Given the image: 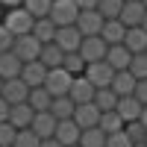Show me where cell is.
<instances>
[{"label": "cell", "mask_w": 147, "mask_h": 147, "mask_svg": "<svg viewBox=\"0 0 147 147\" xmlns=\"http://www.w3.org/2000/svg\"><path fill=\"white\" fill-rule=\"evenodd\" d=\"M77 15H80V9H77L74 0H53L47 18H50L56 24V30H59V27H74V24H77Z\"/></svg>", "instance_id": "2"}, {"label": "cell", "mask_w": 147, "mask_h": 147, "mask_svg": "<svg viewBox=\"0 0 147 147\" xmlns=\"http://www.w3.org/2000/svg\"><path fill=\"white\" fill-rule=\"evenodd\" d=\"M106 147H132V141L127 138V132L121 129V132H115V136H106Z\"/></svg>", "instance_id": "38"}, {"label": "cell", "mask_w": 147, "mask_h": 147, "mask_svg": "<svg viewBox=\"0 0 147 147\" xmlns=\"http://www.w3.org/2000/svg\"><path fill=\"white\" fill-rule=\"evenodd\" d=\"M94 91H97V88H94V85L85 80V77H74L68 97H71L74 106H82V103H91V100H94Z\"/></svg>", "instance_id": "11"}, {"label": "cell", "mask_w": 147, "mask_h": 147, "mask_svg": "<svg viewBox=\"0 0 147 147\" xmlns=\"http://www.w3.org/2000/svg\"><path fill=\"white\" fill-rule=\"evenodd\" d=\"M15 136H18V129L12 124H0V147H12L15 144Z\"/></svg>", "instance_id": "36"}, {"label": "cell", "mask_w": 147, "mask_h": 147, "mask_svg": "<svg viewBox=\"0 0 147 147\" xmlns=\"http://www.w3.org/2000/svg\"><path fill=\"white\" fill-rule=\"evenodd\" d=\"M121 44H124L132 56L147 53V32H144L141 27H132V30H127V35H124V41H121Z\"/></svg>", "instance_id": "19"}, {"label": "cell", "mask_w": 147, "mask_h": 147, "mask_svg": "<svg viewBox=\"0 0 147 147\" xmlns=\"http://www.w3.org/2000/svg\"><path fill=\"white\" fill-rule=\"evenodd\" d=\"M62 71L71 74V77H82V71H85L82 56H80V53H65V59H62Z\"/></svg>", "instance_id": "31"}, {"label": "cell", "mask_w": 147, "mask_h": 147, "mask_svg": "<svg viewBox=\"0 0 147 147\" xmlns=\"http://www.w3.org/2000/svg\"><path fill=\"white\" fill-rule=\"evenodd\" d=\"M32 38L38 41V44H53V38H56V24L50 21V18H41V21H35L32 24Z\"/></svg>", "instance_id": "21"}, {"label": "cell", "mask_w": 147, "mask_h": 147, "mask_svg": "<svg viewBox=\"0 0 147 147\" xmlns=\"http://www.w3.org/2000/svg\"><path fill=\"white\" fill-rule=\"evenodd\" d=\"M106 41L100 38V35H91V38H82V44H80V56H82V62L85 65H91V62H103L106 59Z\"/></svg>", "instance_id": "4"}, {"label": "cell", "mask_w": 147, "mask_h": 147, "mask_svg": "<svg viewBox=\"0 0 147 147\" xmlns=\"http://www.w3.org/2000/svg\"><path fill=\"white\" fill-rule=\"evenodd\" d=\"M12 53H15L21 59V65H27V62H35L41 53V44L32 38V35H21V38H15V44H12Z\"/></svg>", "instance_id": "7"}, {"label": "cell", "mask_w": 147, "mask_h": 147, "mask_svg": "<svg viewBox=\"0 0 147 147\" xmlns=\"http://www.w3.org/2000/svg\"><path fill=\"white\" fill-rule=\"evenodd\" d=\"M74 124H77L80 129H94L97 124H100V109H97L94 103H82V106H77L74 109Z\"/></svg>", "instance_id": "9"}, {"label": "cell", "mask_w": 147, "mask_h": 147, "mask_svg": "<svg viewBox=\"0 0 147 147\" xmlns=\"http://www.w3.org/2000/svg\"><path fill=\"white\" fill-rule=\"evenodd\" d=\"M80 132H82V129L74 124V121H59L53 138L62 144V147H77V144H80Z\"/></svg>", "instance_id": "14"}, {"label": "cell", "mask_w": 147, "mask_h": 147, "mask_svg": "<svg viewBox=\"0 0 147 147\" xmlns=\"http://www.w3.org/2000/svg\"><path fill=\"white\" fill-rule=\"evenodd\" d=\"M6 9H18V6H24V0H0Z\"/></svg>", "instance_id": "42"}, {"label": "cell", "mask_w": 147, "mask_h": 147, "mask_svg": "<svg viewBox=\"0 0 147 147\" xmlns=\"http://www.w3.org/2000/svg\"><path fill=\"white\" fill-rule=\"evenodd\" d=\"M121 9H124V0H100L97 3V12H100L103 21H118Z\"/></svg>", "instance_id": "29"}, {"label": "cell", "mask_w": 147, "mask_h": 147, "mask_svg": "<svg viewBox=\"0 0 147 147\" xmlns=\"http://www.w3.org/2000/svg\"><path fill=\"white\" fill-rule=\"evenodd\" d=\"M38 147H62V144H59V141H56V138H44V141H41V144H38Z\"/></svg>", "instance_id": "43"}, {"label": "cell", "mask_w": 147, "mask_h": 147, "mask_svg": "<svg viewBox=\"0 0 147 147\" xmlns=\"http://www.w3.org/2000/svg\"><path fill=\"white\" fill-rule=\"evenodd\" d=\"M32 24H35V18H32L24 6H18V9H9V12H6L3 27L15 35V38H21V35H30V32H32Z\"/></svg>", "instance_id": "1"}, {"label": "cell", "mask_w": 147, "mask_h": 147, "mask_svg": "<svg viewBox=\"0 0 147 147\" xmlns=\"http://www.w3.org/2000/svg\"><path fill=\"white\" fill-rule=\"evenodd\" d=\"M38 144H41V138L35 136L32 129H18L15 144H12V147H38Z\"/></svg>", "instance_id": "35"}, {"label": "cell", "mask_w": 147, "mask_h": 147, "mask_svg": "<svg viewBox=\"0 0 147 147\" xmlns=\"http://www.w3.org/2000/svg\"><path fill=\"white\" fill-rule=\"evenodd\" d=\"M21 59L15 56V53H3L0 56V80L3 82H9V80H18L21 77Z\"/></svg>", "instance_id": "22"}, {"label": "cell", "mask_w": 147, "mask_h": 147, "mask_svg": "<svg viewBox=\"0 0 147 147\" xmlns=\"http://www.w3.org/2000/svg\"><path fill=\"white\" fill-rule=\"evenodd\" d=\"M97 129H100L103 136H115V132L124 129V121L118 118V112H103V115H100V124H97Z\"/></svg>", "instance_id": "28"}, {"label": "cell", "mask_w": 147, "mask_h": 147, "mask_svg": "<svg viewBox=\"0 0 147 147\" xmlns=\"http://www.w3.org/2000/svg\"><path fill=\"white\" fill-rule=\"evenodd\" d=\"M80 147H106V136L100 129H82L80 132Z\"/></svg>", "instance_id": "32"}, {"label": "cell", "mask_w": 147, "mask_h": 147, "mask_svg": "<svg viewBox=\"0 0 147 147\" xmlns=\"http://www.w3.org/2000/svg\"><path fill=\"white\" fill-rule=\"evenodd\" d=\"M50 103H53V97L47 94L44 88H30V97H27V106L32 109V112H50Z\"/></svg>", "instance_id": "25"}, {"label": "cell", "mask_w": 147, "mask_h": 147, "mask_svg": "<svg viewBox=\"0 0 147 147\" xmlns=\"http://www.w3.org/2000/svg\"><path fill=\"white\" fill-rule=\"evenodd\" d=\"M141 6H144V9H147V0H141Z\"/></svg>", "instance_id": "46"}, {"label": "cell", "mask_w": 147, "mask_h": 147, "mask_svg": "<svg viewBox=\"0 0 147 147\" xmlns=\"http://www.w3.org/2000/svg\"><path fill=\"white\" fill-rule=\"evenodd\" d=\"M6 121H9V103L0 97V124H6Z\"/></svg>", "instance_id": "41"}, {"label": "cell", "mask_w": 147, "mask_h": 147, "mask_svg": "<svg viewBox=\"0 0 147 147\" xmlns=\"http://www.w3.org/2000/svg\"><path fill=\"white\" fill-rule=\"evenodd\" d=\"M103 24H106V21L100 18V12H97V9H91V12H80L74 27L80 30V35H82V38H91V35H100Z\"/></svg>", "instance_id": "6"}, {"label": "cell", "mask_w": 147, "mask_h": 147, "mask_svg": "<svg viewBox=\"0 0 147 147\" xmlns=\"http://www.w3.org/2000/svg\"><path fill=\"white\" fill-rule=\"evenodd\" d=\"M44 77H47V68L38 62V59H35V62H27L21 68V82L27 85V88H41Z\"/></svg>", "instance_id": "12"}, {"label": "cell", "mask_w": 147, "mask_h": 147, "mask_svg": "<svg viewBox=\"0 0 147 147\" xmlns=\"http://www.w3.org/2000/svg\"><path fill=\"white\" fill-rule=\"evenodd\" d=\"M138 124H141V127H144V129H147V106H144V109H141V118H138Z\"/></svg>", "instance_id": "44"}, {"label": "cell", "mask_w": 147, "mask_h": 147, "mask_svg": "<svg viewBox=\"0 0 147 147\" xmlns=\"http://www.w3.org/2000/svg\"><path fill=\"white\" fill-rule=\"evenodd\" d=\"M32 118H35V112L27 103H21V106H9V121H6V124H12L15 129H30Z\"/></svg>", "instance_id": "20"}, {"label": "cell", "mask_w": 147, "mask_h": 147, "mask_svg": "<svg viewBox=\"0 0 147 147\" xmlns=\"http://www.w3.org/2000/svg\"><path fill=\"white\" fill-rule=\"evenodd\" d=\"M53 44H56L62 53H77V50H80V44H82V35H80L77 27H59V30H56Z\"/></svg>", "instance_id": "8"}, {"label": "cell", "mask_w": 147, "mask_h": 147, "mask_svg": "<svg viewBox=\"0 0 147 147\" xmlns=\"http://www.w3.org/2000/svg\"><path fill=\"white\" fill-rule=\"evenodd\" d=\"M124 35H127V27L121 21H106L103 24V30H100V38L106 41V47H115L124 41Z\"/></svg>", "instance_id": "23"}, {"label": "cell", "mask_w": 147, "mask_h": 147, "mask_svg": "<svg viewBox=\"0 0 147 147\" xmlns=\"http://www.w3.org/2000/svg\"><path fill=\"white\" fill-rule=\"evenodd\" d=\"M62 59L65 53L59 50L56 44H41V53H38V62L47 68V71H53V68H62Z\"/></svg>", "instance_id": "24"}, {"label": "cell", "mask_w": 147, "mask_h": 147, "mask_svg": "<svg viewBox=\"0 0 147 147\" xmlns=\"http://www.w3.org/2000/svg\"><path fill=\"white\" fill-rule=\"evenodd\" d=\"M127 71L136 77V82H138V80H147V53L132 56V62H129V68H127Z\"/></svg>", "instance_id": "33"}, {"label": "cell", "mask_w": 147, "mask_h": 147, "mask_svg": "<svg viewBox=\"0 0 147 147\" xmlns=\"http://www.w3.org/2000/svg\"><path fill=\"white\" fill-rule=\"evenodd\" d=\"M136 147H147V144H136Z\"/></svg>", "instance_id": "47"}, {"label": "cell", "mask_w": 147, "mask_h": 147, "mask_svg": "<svg viewBox=\"0 0 147 147\" xmlns=\"http://www.w3.org/2000/svg\"><path fill=\"white\" fill-rule=\"evenodd\" d=\"M74 3H77L80 12H91V9H97V3H100V0H74Z\"/></svg>", "instance_id": "40"}, {"label": "cell", "mask_w": 147, "mask_h": 147, "mask_svg": "<svg viewBox=\"0 0 147 147\" xmlns=\"http://www.w3.org/2000/svg\"><path fill=\"white\" fill-rule=\"evenodd\" d=\"M141 103L136 100V97H118V106H115V112L118 118L124 121V124H132V121H138L141 118Z\"/></svg>", "instance_id": "17"}, {"label": "cell", "mask_w": 147, "mask_h": 147, "mask_svg": "<svg viewBox=\"0 0 147 147\" xmlns=\"http://www.w3.org/2000/svg\"><path fill=\"white\" fill-rule=\"evenodd\" d=\"M12 44H15V35L0 24V56H3V53H12Z\"/></svg>", "instance_id": "37"}, {"label": "cell", "mask_w": 147, "mask_h": 147, "mask_svg": "<svg viewBox=\"0 0 147 147\" xmlns=\"http://www.w3.org/2000/svg\"><path fill=\"white\" fill-rule=\"evenodd\" d=\"M50 6H53V0H24V9H27L35 21L50 15Z\"/></svg>", "instance_id": "30"}, {"label": "cell", "mask_w": 147, "mask_h": 147, "mask_svg": "<svg viewBox=\"0 0 147 147\" xmlns=\"http://www.w3.org/2000/svg\"><path fill=\"white\" fill-rule=\"evenodd\" d=\"M124 132H127V138L132 141V147H136V144H144V138H147V129L138 124V121H132V124H124Z\"/></svg>", "instance_id": "34"}, {"label": "cell", "mask_w": 147, "mask_h": 147, "mask_svg": "<svg viewBox=\"0 0 147 147\" xmlns=\"http://www.w3.org/2000/svg\"><path fill=\"white\" fill-rule=\"evenodd\" d=\"M112 94L115 97H132V91H136V77H132L129 71H118L112 77Z\"/></svg>", "instance_id": "18"}, {"label": "cell", "mask_w": 147, "mask_h": 147, "mask_svg": "<svg viewBox=\"0 0 147 147\" xmlns=\"http://www.w3.org/2000/svg\"><path fill=\"white\" fill-rule=\"evenodd\" d=\"M77 147H80V144H77Z\"/></svg>", "instance_id": "51"}, {"label": "cell", "mask_w": 147, "mask_h": 147, "mask_svg": "<svg viewBox=\"0 0 147 147\" xmlns=\"http://www.w3.org/2000/svg\"><path fill=\"white\" fill-rule=\"evenodd\" d=\"M56 124L59 121L50 115V112H35V118H32V124H30V129L38 136L41 141L44 138H53V132H56Z\"/></svg>", "instance_id": "16"}, {"label": "cell", "mask_w": 147, "mask_h": 147, "mask_svg": "<svg viewBox=\"0 0 147 147\" xmlns=\"http://www.w3.org/2000/svg\"><path fill=\"white\" fill-rule=\"evenodd\" d=\"M144 144H147V138H144Z\"/></svg>", "instance_id": "50"}, {"label": "cell", "mask_w": 147, "mask_h": 147, "mask_svg": "<svg viewBox=\"0 0 147 147\" xmlns=\"http://www.w3.org/2000/svg\"><path fill=\"white\" fill-rule=\"evenodd\" d=\"M0 88H3V80H0Z\"/></svg>", "instance_id": "48"}, {"label": "cell", "mask_w": 147, "mask_h": 147, "mask_svg": "<svg viewBox=\"0 0 147 147\" xmlns=\"http://www.w3.org/2000/svg\"><path fill=\"white\" fill-rule=\"evenodd\" d=\"M103 62H106L109 68H112V71L118 74V71H127V68H129V62H132V53L127 50L124 44H115V47H109V50H106V59H103Z\"/></svg>", "instance_id": "15"}, {"label": "cell", "mask_w": 147, "mask_h": 147, "mask_svg": "<svg viewBox=\"0 0 147 147\" xmlns=\"http://www.w3.org/2000/svg\"><path fill=\"white\" fill-rule=\"evenodd\" d=\"M74 106L71 103V97H53V103H50V115L56 118V121H71L74 118Z\"/></svg>", "instance_id": "26"}, {"label": "cell", "mask_w": 147, "mask_h": 147, "mask_svg": "<svg viewBox=\"0 0 147 147\" xmlns=\"http://www.w3.org/2000/svg\"><path fill=\"white\" fill-rule=\"evenodd\" d=\"M82 77L88 80V82L94 85V88H109V85H112V77H115V71L109 68L106 62H91V65H85Z\"/></svg>", "instance_id": "5"}, {"label": "cell", "mask_w": 147, "mask_h": 147, "mask_svg": "<svg viewBox=\"0 0 147 147\" xmlns=\"http://www.w3.org/2000/svg\"><path fill=\"white\" fill-rule=\"evenodd\" d=\"M124 3H132V0H124Z\"/></svg>", "instance_id": "49"}, {"label": "cell", "mask_w": 147, "mask_h": 147, "mask_svg": "<svg viewBox=\"0 0 147 147\" xmlns=\"http://www.w3.org/2000/svg\"><path fill=\"white\" fill-rule=\"evenodd\" d=\"M91 103H94L97 109H100V115H103V112H115V106H118V97L112 94V88H97Z\"/></svg>", "instance_id": "27"}, {"label": "cell", "mask_w": 147, "mask_h": 147, "mask_svg": "<svg viewBox=\"0 0 147 147\" xmlns=\"http://www.w3.org/2000/svg\"><path fill=\"white\" fill-rule=\"evenodd\" d=\"M132 97H136L141 106H147V80H138V82H136V91H132Z\"/></svg>", "instance_id": "39"}, {"label": "cell", "mask_w": 147, "mask_h": 147, "mask_svg": "<svg viewBox=\"0 0 147 147\" xmlns=\"http://www.w3.org/2000/svg\"><path fill=\"white\" fill-rule=\"evenodd\" d=\"M144 15H147V9L141 6V0H132V3H124V9H121V15H118V21L124 24L127 30H132V27H141V21H144Z\"/></svg>", "instance_id": "13"}, {"label": "cell", "mask_w": 147, "mask_h": 147, "mask_svg": "<svg viewBox=\"0 0 147 147\" xmlns=\"http://www.w3.org/2000/svg\"><path fill=\"white\" fill-rule=\"evenodd\" d=\"M71 82H74L71 74H65L62 68H53V71H47V77H44V85H41V88L50 94V97H68Z\"/></svg>", "instance_id": "3"}, {"label": "cell", "mask_w": 147, "mask_h": 147, "mask_svg": "<svg viewBox=\"0 0 147 147\" xmlns=\"http://www.w3.org/2000/svg\"><path fill=\"white\" fill-rule=\"evenodd\" d=\"M141 30H144V32H147V15H144V21H141Z\"/></svg>", "instance_id": "45"}, {"label": "cell", "mask_w": 147, "mask_h": 147, "mask_svg": "<svg viewBox=\"0 0 147 147\" xmlns=\"http://www.w3.org/2000/svg\"><path fill=\"white\" fill-rule=\"evenodd\" d=\"M0 97L9 103V106H21V103H27V97H30V88L21 82V77L18 80H9V82H3V88H0Z\"/></svg>", "instance_id": "10"}]
</instances>
